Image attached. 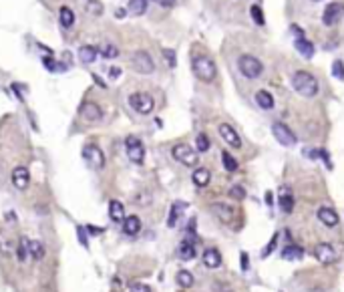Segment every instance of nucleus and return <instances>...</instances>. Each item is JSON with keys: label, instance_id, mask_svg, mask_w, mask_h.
Wrapping results in <instances>:
<instances>
[{"label": "nucleus", "instance_id": "nucleus-8", "mask_svg": "<svg viewBox=\"0 0 344 292\" xmlns=\"http://www.w3.org/2000/svg\"><path fill=\"white\" fill-rule=\"evenodd\" d=\"M82 157H85V162L95 169H101L105 165V155H103L99 145H95V143H89L82 147Z\"/></svg>", "mask_w": 344, "mask_h": 292}, {"label": "nucleus", "instance_id": "nucleus-16", "mask_svg": "<svg viewBox=\"0 0 344 292\" xmlns=\"http://www.w3.org/2000/svg\"><path fill=\"white\" fill-rule=\"evenodd\" d=\"M294 47H296V50H298L304 59H312V57H314V45L308 41V38L298 36L296 41H294Z\"/></svg>", "mask_w": 344, "mask_h": 292}, {"label": "nucleus", "instance_id": "nucleus-33", "mask_svg": "<svg viewBox=\"0 0 344 292\" xmlns=\"http://www.w3.org/2000/svg\"><path fill=\"white\" fill-rule=\"evenodd\" d=\"M177 284H180L181 288H191L194 286V274H191L189 270H180L177 272Z\"/></svg>", "mask_w": 344, "mask_h": 292}, {"label": "nucleus", "instance_id": "nucleus-52", "mask_svg": "<svg viewBox=\"0 0 344 292\" xmlns=\"http://www.w3.org/2000/svg\"><path fill=\"white\" fill-rule=\"evenodd\" d=\"M93 79H95V81H97V85H99V87H107V85H105V83L101 81V77H97V75H93Z\"/></svg>", "mask_w": 344, "mask_h": 292}, {"label": "nucleus", "instance_id": "nucleus-26", "mask_svg": "<svg viewBox=\"0 0 344 292\" xmlns=\"http://www.w3.org/2000/svg\"><path fill=\"white\" fill-rule=\"evenodd\" d=\"M180 258L181 260L196 258V244H194V240H183L180 244Z\"/></svg>", "mask_w": 344, "mask_h": 292}, {"label": "nucleus", "instance_id": "nucleus-27", "mask_svg": "<svg viewBox=\"0 0 344 292\" xmlns=\"http://www.w3.org/2000/svg\"><path fill=\"white\" fill-rule=\"evenodd\" d=\"M256 103H258L262 109L270 111V109L274 107V97L270 95L268 91H264V89H262V91H258V93H256Z\"/></svg>", "mask_w": 344, "mask_h": 292}, {"label": "nucleus", "instance_id": "nucleus-44", "mask_svg": "<svg viewBox=\"0 0 344 292\" xmlns=\"http://www.w3.org/2000/svg\"><path fill=\"white\" fill-rule=\"evenodd\" d=\"M276 242H278V234H274V238L270 240L268 248H264V252H262V256H264V258H266V256H270L272 252H274V248H276Z\"/></svg>", "mask_w": 344, "mask_h": 292}, {"label": "nucleus", "instance_id": "nucleus-6", "mask_svg": "<svg viewBox=\"0 0 344 292\" xmlns=\"http://www.w3.org/2000/svg\"><path fill=\"white\" fill-rule=\"evenodd\" d=\"M131 63H133V69L137 73H141V75H151V73L155 71V63H153V59H151V55H149L147 50L133 52Z\"/></svg>", "mask_w": 344, "mask_h": 292}, {"label": "nucleus", "instance_id": "nucleus-38", "mask_svg": "<svg viewBox=\"0 0 344 292\" xmlns=\"http://www.w3.org/2000/svg\"><path fill=\"white\" fill-rule=\"evenodd\" d=\"M250 12H252V18H254V22H256L258 26H264V24H266V18H264V12H262V8H260L258 4H254V6L250 8Z\"/></svg>", "mask_w": 344, "mask_h": 292}, {"label": "nucleus", "instance_id": "nucleus-24", "mask_svg": "<svg viewBox=\"0 0 344 292\" xmlns=\"http://www.w3.org/2000/svg\"><path fill=\"white\" fill-rule=\"evenodd\" d=\"M59 20H61L63 29H71V26L75 24V12L68 8V6H61V10H59Z\"/></svg>", "mask_w": 344, "mask_h": 292}, {"label": "nucleus", "instance_id": "nucleus-34", "mask_svg": "<svg viewBox=\"0 0 344 292\" xmlns=\"http://www.w3.org/2000/svg\"><path fill=\"white\" fill-rule=\"evenodd\" d=\"M43 65H45L47 71H52V73H63V71H66V65L57 63L52 57H45V59H43Z\"/></svg>", "mask_w": 344, "mask_h": 292}, {"label": "nucleus", "instance_id": "nucleus-19", "mask_svg": "<svg viewBox=\"0 0 344 292\" xmlns=\"http://www.w3.org/2000/svg\"><path fill=\"white\" fill-rule=\"evenodd\" d=\"M212 211L213 214L222 220L224 224H229L231 220H233V208H229V206H226V204H213L212 206Z\"/></svg>", "mask_w": 344, "mask_h": 292}, {"label": "nucleus", "instance_id": "nucleus-10", "mask_svg": "<svg viewBox=\"0 0 344 292\" xmlns=\"http://www.w3.org/2000/svg\"><path fill=\"white\" fill-rule=\"evenodd\" d=\"M312 252H314L316 260H318L320 264H334V262H338V254H336V250H334L332 246H330V244H326V242L316 244Z\"/></svg>", "mask_w": 344, "mask_h": 292}, {"label": "nucleus", "instance_id": "nucleus-28", "mask_svg": "<svg viewBox=\"0 0 344 292\" xmlns=\"http://www.w3.org/2000/svg\"><path fill=\"white\" fill-rule=\"evenodd\" d=\"M29 246H31V240L29 238H18L16 242V258L18 262H26V258H29Z\"/></svg>", "mask_w": 344, "mask_h": 292}, {"label": "nucleus", "instance_id": "nucleus-35", "mask_svg": "<svg viewBox=\"0 0 344 292\" xmlns=\"http://www.w3.org/2000/svg\"><path fill=\"white\" fill-rule=\"evenodd\" d=\"M222 162H224V167L228 171H236L238 169V162L233 159V155L229 151H222Z\"/></svg>", "mask_w": 344, "mask_h": 292}, {"label": "nucleus", "instance_id": "nucleus-11", "mask_svg": "<svg viewBox=\"0 0 344 292\" xmlns=\"http://www.w3.org/2000/svg\"><path fill=\"white\" fill-rule=\"evenodd\" d=\"M344 16V2H330L322 15V22L326 26H334L336 22H340Z\"/></svg>", "mask_w": 344, "mask_h": 292}, {"label": "nucleus", "instance_id": "nucleus-29", "mask_svg": "<svg viewBox=\"0 0 344 292\" xmlns=\"http://www.w3.org/2000/svg\"><path fill=\"white\" fill-rule=\"evenodd\" d=\"M0 252L6 256H10L12 252H15V242L10 240V236L4 230H0Z\"/></svg>", "mask_w": 344, "mask_h": 292}, {"label": "nucleus", "instance_id": "nucleus-13", "mask_svg": "<svg viewBox=\"0 0 344 292\" xmlns=\"http://www.w3.org/2000/svg\"><path fill=\"white\" fill-rule=\"evenodd\" d=\"M12 185H15L16 190H20V192H24L26 188H29V183H31V171L26 169L24 165H18V167H15L12 169Z\"/></svg>", "mask_w": 344, "mask_h": 292}, {"label": "nucleus", "instance_id": "nucleus-4", "mask_svg": "<svg viewBox=\"0 0 344 292\" xmlns=\"http://www.w3.org/2000/svg\"><path fill=\"white\" fill-rule=\"evenodd\" d=\"M171 155H173V159H177L181 165H185V167H196L197 165V151L194 149V147H189V145H185V143H180V145H175V147L171 149Z\"/></svg>", "mask_w": 344, "mask_h": 292}, {"label": "nucleus", "instance_id": "nucleus-41", "mask_svg": "<svg viewBox=\"0 0 344 292\" xmlns=\"http://www.w3.org/2000/svg\"><path fill=\"white\" fill-rule=\"evenodd\" d=\"M101 52H103L105 59H115V57H119V49H117L115 45H105Z\"/></svg>", "mask_w": 344, "mask_h": 292}, {"label": "nucleus", "instance_id": "nucleus-53", "mask_svg": "<svg viewBox=\"0 0 344 292\" xmlns=\"http://www.w3.org/2000/svg\"><path fill=\"white\" fill-rule=\"evenodd\" d=\"M312 2H320V0H312Z\"/></svg>", "mask_w": 344, "mask_h": 292}, {"label": "nucleus", "instance_id": "nucleus-21", "mask_svg": "<svg viewBox=\"0 0 344 292\" xmlns=\"http://www.w3.org/2000/svg\"><path fill=\"white\" fill-rule=\"evenodd\" d=\"M97 55H99L97 47L85 45V47H81V49H79V59H81V63H85V65L95 63V61H97Z\"/></svg>", "mask_w": 344, "mask_h": 292}, {"label": "nucleus", "instance_id": "nucleus-17", "mask_svg": "<svg viewBox=\"0 0 344 292\" xmlns=\"http://www.w3.org/2000/svg\"><path fill=\"white\" fill-rule=\"evenodd\" d=\"M109 218L117 224H123V220H125V208H123V204L119 200L109 202Z\"/></svg>", "mask_w": 344, "mask_h": 292}, {"label": "nucleus", "instance_id": "nucleus-31", "mask_svg": "<svg viewBox=\"0 0 344 292\" xmlns=\"http://www.w3.org/2000/svg\"><path fill=\"white\" fill-rule=\"evenodd\" d=\"M284 192H286V194H280V200H278L280 210L286 211V214H292V210H294V197L288 194V190H284Z\"/></svg>", "mask_w": 344, "mask_h": 292}, {"label": "nucleus", "instance_id": "nucleus-37", "mask_svg": "<svg viewBox=\"0 0 344 292\" xmlns=\"http://www.w3.org/2000/svg\"><path fill=\"white\" fill-rule=\"evenodd\" d=\"M210 145H212V143H210V137L205 135V133H199V135L196 137V149H197V151H201V153L208 151Z\"/></svg>", "mask_w": 344, "mask_h": 292}, {"label": "nucleus", "instance_id": "nucleus-51", "mask_svg": "<svg viewBox=\"0 0 344 292\" xmlns=\"http://www.w3.org/2000/svg\"><path fill=\"white\" fill-rule=\"evenodd\" d=\"M87 232H91V234H103V228H95V226H87Z\"/></svg>", "mask_w": 344, "mask_h": 292}, {"label": "nucleus", "instance_id": "nucleus-46", "mask_svg": "<svg viewBox=\"0 0 344 292\" xmlns=\"http://www.w3.org/2000/svg\"><path fill=\"white\" fill-rule=\"evenodd\" d=\"M318 155L324 159V165L328 167V169H332V162H330V157H328V153H326V149H318Z\"/></svg>", "mask_w": 344, "mask_h": 292}, {"label": "nucleus", "instance_id": "nucleus-36", "mask_svg": "<svg viewBox=\"0 0 344 292\" xmlns=\"http://www.w3.org/2000/svg\"><path fill=\"white\" fill-rule=\"evenodd\" d=\"M87 12L89 15H93V16H99V15H103V4L99 2V0H87Z\"/></svg>", "mask_w": 344, "mask_h": 292}, {"label": "nucleus", "instance_id": "nucleus-23", "mask_svg": "<svg viewBox=\"0 0 344 292\" xmlns=\"http://www.w3.org/2000/svg\"><path fill=\"white\" fill-rule=\"evenodd\" d=\"M191 179H194V183L197 185V188H205V185L210 183V179H212V174H210V169L197 167L194 171V176H191Z\"/></svg>", "mask_w": 344, "mask_h": 292}, {"label": "nucleus", "instance_id": "nucleus-39", "mask_svg": "<svg viewBox=\"0 0 344 292\" xmlns=\"http://www.w3.org/2000/svg\"><path fill=\"white\" fill-rule=\"evenodd\" d=\"M77 238L82 244V248H89V236H87V228L85 226H77Z\"/></svg>", "mask_w": 344, "mask_h": 292}, {"label": "nucleus", "instance_id": "nucleus-43", "mask_svg": "<svg viewBox=\"0 0 344 292\" xmlns=\"http://www.w3.org/2000/svg\"><path fill=\"white\" fill-rule=\"evenodd\" d=\"M163 57H165V61H167V65H169V67H175V65H177L175 52H173L171 49H163Z\"/></svg>", "mask_w": 344, "mask_h": 292}, {"label": "nucleus", "instance_id": "nucleus-5", "mask_svg": "<svg viewBox=\"0 0 344 292\" xmlns=\"http://www.w3.org/2000/svg\"><path fill=\"white\" fill-rule=\"evenodd\" d=\"M129 105L137 113L149 115L155 107V101H153V97H151L149 93H133V95H129Z\"/></svg>", "mask_w": 344, "mask_h": 292}, {"label": "nucleus", "instance_id": "nucleus-48", "mask_svg": "<svg viewBox=\"0 0 344 292\" xmlns=\"http://www.w3.org/2000/svg\"><path fill=\"white\" fill-rule=\"evenodd\" d=\"M153 2L159 4V6H165V8H171L175 4V0H153Z\"/></svg>", "mask_w": 344, "mask_h": 292}, {"label": "nucleus", "instance_id": "nucleus-7", "mask_svg": "<svg viewBox=\"0 0 344 292\" xmlns=\"http://www.w3.org/2000/svg\"><path fill=\"white\" fill-rule=\"evenodd\" d=\"M272 133L274 137H276L278 143H282L284 147H292V145H296V135H294V131L288 127L286 123H274L272 125Z\"/></svg>", "mask_w": 344, "mask_h": 292}, {"label": "nucleus", "instance_id": "nucleus-25", "mask_svg": "<svg viewBox=\"0 0 344 292\" xmlns=\"http://www.w3.org/2000/svg\"><path fill=\"white\" fill-rule=\"evenodd\" d=\"M147 2H149V0H129L127 12L133 15V16H141V15H145V10H147Z\"/></svg>", "mask_w": 344, "mask_h": 292}, {"label": "nucleus", "instance_id": "nucleus-47", "mask_svg": "<svg viewBox=\"0 0 344 292\" xmlns=\"http://www.w3.org/2000/svg\"><path fill=\"white\" fill-rule=\"evenodd\" d=\"M131 292H151V290H149V286H145V284H133V286H131Z\"/></svg>", "mask_w": 344, "mask_h": 292}, {"label": "nucleus", "instance_id": "nucleus-45", "mask_svg": "<svg viewBox=\"0 0 344 292\" xmlns=\"http://www.w3.org/2000/svg\"><path fill=\"white\" fill-rule=\"evenodd\" d=\"M240 260H242V270H244V272L250 270V260H247V254H246V252H242V254H240Z\"/></svg>", "mask_w": 344, "mask_h": 292}, {"label": "nucleus", "instance_id": "nucleus-18", "mask_svg": "<svg viewBox=\"0 0 344 292\" xmlns=\"http://www.w3.org/2000/svg\"><path fill=\"white\" fill-rule=\"evenodd\" d=\"M201 260H203V264H205L208 268H217L219 264H222V254H219L215 248H208V250L203 252Z\"/></svg>", "mask_w": 344, "mask_h": 292}, {"label": "nucleus", "instance_id": "nucleus-22", "mask_svg": "<svg viewBox=\"0 0 344 292\" xmlns=\"http://www.w3.org/2000/svg\"><path fill=\"white\" fill-rule=\"evenodd\" d=\"M185 208H187L185 202H175V204L171 206L169 220H167V226H169V228H175V226H177V220L181 218V214H183V210H185Z\"/></svg>", "mask_w": 344, "mask_h": 292}, {"label": "nucleus", "instance_id": "nucleus-50", "mask_svg": "<svg viewBox=\"0 0 344 292\" xmlns=\"http://www.w3.org/2000/svg\"><path fill=\"white\" fill-rule=\"evenodd\" d=\"M12 91H15V95H16V97H18V101H22V99H24V97H22V95H20V87H18V85H16V83H12Z\"/></svg>", "mask_w": 344, "mask_h": 292}, {"label": "nucleus", "instance_id": "nucleus-40", "mask_svg": "<svg viewBox=\"0 0 344 292\" xmlns=\"http://www.w3.org/2000/svg\"><path fill=\"white\" fill-rule=\"evenodd\" d=\"M332 75L338 79V81H344V63L342 61L332 63Z\"/></svg>", "mask_w": 344, "mask_h": 292}, {"label": "nucleus", "instance_id": "nucleus-3", "mask_svg": "<svg viewBox=\"0 0 344 292\" xmlns=\"http://www.w3.org/2000/svg\"><path fill=\"white\" fill-rule=\"evenodd\" d=\"M238 69L246 79H258L264 71V65L254 55H242L238 59Z\"/></svg>", "mask_w": 344, "mask_h": 292}, {"label": "nucleus", "instance_id": "nucleus-2", "mask_svg": "<svg viewBox=\"0 0 344 292\" xmlns=\"http://www.w3.org/2000/svg\"><path fill=\"white\" fill-rule=\"evenodd\" d=\"M191 69H194V75L203 83H212L215 79V75H217L215 63L210 57H205V55L194 57V61H191Z\"/></svg>", "mask_w": 344, "mask_h": 292}, {"label": "nucleus", "instance_id": "nucleus-14", "mask_svg": "<svg viewBox=\"0 0 344 292\" xmlns=\"http://www.w3.org/2000/svg\"><path fill=\"white\" fill-rule=\"evenodd\" d=\"M79 113H81V117L85 119V121H89V123L99 121V119L103 117L101 107H99L97 103H93V101H85V103H82L81 109H79Z\"/></svg>", "mask_w": 344, "mask_h": 292}, {"label": "nucleus", "instance_id": "nucleus-30", "mask_svg": "<svg viewBox=\"0 0 344 292\" xmlns=\"http://www.w3.org/2000/svg\"><path fill=\"white\" fill-rule=\"evenodd\" d=\"M302 256H304V250H302L300 246H296V244H290V246L282 248V258H286V260H296V258H302Z\"/></svg>", "mask_w": 344, "mask_h": 292}, {"label": "nucleus", "instance_id": "nucleus-42", "mask_svg": "<svg viewBox=\"0 0 344 292\" xmlns=\"http://www.w3.org/2000/svg\"><path fill=\"white\" fill-rule=\"evenodd\" d=\"M229 195L236 197V200H246V190L242 188V185H233V188L229 190Z\"/></svg>", "mask_w": 344, "mask_h": 292}, {"label": "nucleus", "instance_id": "nucleus-20", "mask_svg": "<svg viewBox=\"0 0 344 292\" xmlns=\"http://www.w3.org/2000/svg\"><path fill=\"white\" fill-rule=\"evenodd\" d=\"M141 230V220L139 216H129L123 220V232H125L127 236H137Z\"/></svg>", "mask_w": 344, "mask_h": 292}, {"label": "nucleus", "instance_id": "nucleus-9", "mask_svg": "<svg viewBox=\"0 0 344 292\" xmlns=\"http://www.w3.org/2000/svg\"><path fill=\"white\" fill-rule=\"evenodd\" d=\"M125 149H127V155H129V159L133 163H143V159H145V149H143V143L137 139V137H133V135H129L127 139H125Z\"/></svg>", "mask_w": 344, "mask_h": 292}, {"label": "nucleus", "instance_id": "nucleus-1", "mask_svg": "<svg viewBox=\"0 0 344 292\" xmlns=\"http://www.w3.org/2000/svg\"><path fill=\"white\" fill-rule=\"evenodd\" d=\"M292 87L298 95L306 97V99L314 97L316 93H318V81H316V77L310 75L308 71H296L292 75Z\"/></svg>", "mask_w": 344, "mask_h": 292}, {"label": "nucleus", "instance_id": "nucleus-49", "mask_svg": "<svg viewBox=\"0 0 344 292\" xmlns=\"http://www.w3.org/2000/svg\"><path fill=\"white\" fill-rule=\"evenodd\" d=\"M109 77H111L113 81H115V79H119L121 77V69L119 67H111V69H109Z\"/></svg>", "mask_w": 344, "mask_h": 292}, {"label": "nucleus", "instance_id": "nucleus-15", "mask_svg": "<svg viewBox=\"0 0 344 292\" xmlns=\"http://www.w3.org/2000/svg\"><path fill=\"white\" fill-rule=\"evenodd\" d=\"M318 220H320L324 226H328V228H334V226L338 224V214H336L332 208L322 206V208L318 210Z\"/></svg>", "mask_w": 344, "mask_h": 292}, {"label": "nucleus", "instance_id": "nucleus-32", "mask_svg": "<svg viewBox=\"0 0 344 292\" xmlns=\"http://www.w3.org/2000/svg\"><path fill=\"white\" fill-rule=\"evenodd\" d=\"M29 256L34 258V260H43L45 258V246H43V242L33 240L31 246H29Z\"/></svg>", "mask_w": 344, "mask_h": 292}, {"label": "nucleus", "instance_id": "nucleus-12", "mask_svg": "<svg viewBox=\"0 0 344 292\" xmlns=\"http://www.w3.org/2000/svg\"><path fill=\"white\" fill-rule=\"evenodd\" d=\"M217 131H219V135H222V139L229 145V147H233V149H240V147H242V139H240V135H238V131L233 129L231 125L222 123V125L217 127Z\"/></svg>", "mask_w": 344, "mask_h": 292}]
</instances>
